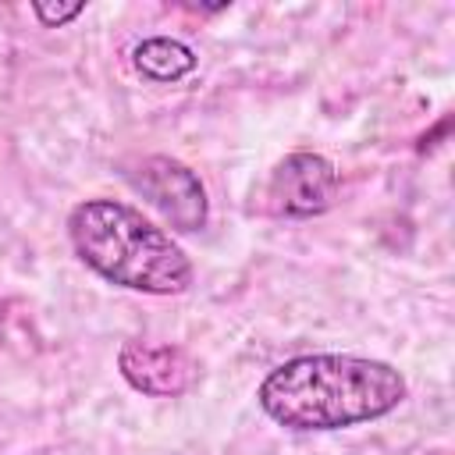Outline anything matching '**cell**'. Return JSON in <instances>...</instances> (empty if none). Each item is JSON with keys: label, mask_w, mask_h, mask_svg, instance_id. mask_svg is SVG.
Instances as JSON below:
<instances>
[{"label": "cell", "mask_w": 455, "mask_h": 455, "mask_svg": "<svg viewBox=\"0 0 455 455\" xmlns=\"http://www.w3.org/2000/svg\"><path fill=\"white\" fill-rule=\"evenodd\" d=\"M405 402V377L380 359L320 352L274 366L259 409L288 430H341L380 419Z\"/></svg>", "instance_id": "cell-1"}, {"label": "cell", "mask_w": 455, "mask_h": 455, "mask_svg": "<svg viewBox=\"0 0 455 455\" xmlns=\"http://www.w3.org/2000/svg\"><path fill=\"white\" fill-rule=\"evenodd\" d=\"M68 235L78 259L110 284L146 295H178L192 284L185 249L128 203H78L68 217Z\"/></svg>", "instance_id": "cell-2"}, {"label": "cell", "mask_w": 455, "mask_h": 455, "mask_svg": "<svg viewBox=\"0 0 455 455\" xmlns=\"http://www.w3.org/2000/svg\"><path fill=\"white\" fill-rule=\"evenodd\" d=\"M128 181L174 231H199L206 224V188L185 164L171 156H146L128 171Z\"/></svg>", "instance_id": "cell-3"}, {"label": "cell", "mask_w": 455, "mask_h": 455, "mask_svg": "<svg viewBox=\"0 0 455 455\" xmlns=\"http://www.w3.org/2000/svg\"><path fill=\"white\" fill-rule=\"evenodd\" d=\"M338 199V171L320 153H288L267 181V206L281 217H316Z\"/></svg>", "instance_id": "cell-4"}, {"label": "cell", "mask_w": 455, "mask_h": 455, "mask_svg": "<svg viewBox=\"0 0 455 455\" xmlns=\"http://www.w3.org/2000/svg\"><path fill=\"white\" fill-rule=\"evenodd\" d=\"M117 366H121V377L149 395V398H171V395H181L192 377H196V366L192 359L174 348V345H146V341H128L117 355Z\"/></svg>", "instance_id": "cell-5"}, {"label": "cell", "mask_w": 455, "mask_h": 455, "mask_svg": "<svg viewBox=\"0 0 455 455\" xmlns=\"http://www.w3.org/2000/svg\"><path fill=\"white\" fill-rule=\"evenodd\" d=\"M132 60L139 68V75L153 78V82H178L196 68V53L171 39V36H149L132 50Z\"/></svg>", "instance_id": "cell-6"}, {"label": "cell", "mask_w": 455, "mask_h": 455, "mask_svg": "<svg viewBox=\"0 0 455 455\" xmlns=\"http://www.w3.org/2000/svg\"><path fill=\"white\" fill-rule=\"evenodd\" d=\"M85 11V4H68V7H60V4H32V14L46 25V28H57V25H64V21H71V18H78Z\"/></svg>", "instance_id": "cell-7"}, {"label": "cell", "mask_w": 455, "mask_h": 455, "mask_svg": "<svg viewBox=\"0 0 455 455\" xmlns=\"http://www.w3.org/2000/svg\"><path fill=\"white\" fill-rule=\"evenodd\" d=\"M0 331H4V302H0Z\"/></svg>", "instance_id": "cell-8"}, {"label": "cell", "mask_w": 455, "mask_h": 455, "mask_svg": "<svg viewBox=\"0 0 455 455\" xmlns=\"http://www.w3.org/2000/svg\"><path fill=\"white\" fill-rule=\"evenodd\" d=\"M430 455H444V451H430Z\"/></svg>", "instance_id": "cell-9"}]
</instances>
